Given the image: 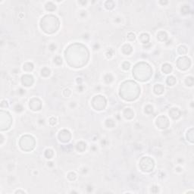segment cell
Returning a JSON list of instances; mask_svg holds the SVG:
<instances>
[{"label":"cell","mask_w":194,"mask_h":194,"mask_svg":"<svg viewBox=\"0 0 194 194\" xmlns=\"http://www.w3.org/2000/svg\"><path fill=\"white\" fill-rule=\"evenodd\" d=\"M65 58L68 64L74 68H81L86 65L89 58V52L81 44H74L65 51Z\"/></svg>","instance_id":"obj_1"},{"label":"cell","mask_w":194,"mask_h":194,"mask_svg":"<svg viewBox=\"0 0 194 194\" xmlns=\"http://www.w3.org/2000/svg\"><path fill=\"white\" fill-rule=\"evenodd\" d=\"M152 74L151 68L147 63H139L135 66L133 70V74L135 78L140 81H146L150 78Z\"/></svg>","instance_id":"obj_2"},{"label":"cell","mask_w":194,"mask_h":194,"mask_svg":"<svg viewBox=\"0 0 194 194\" xmlns=\"http://www.w3.org/2000/svg\"><path fill=\"white\" fill-rule=\"evenodd\" d=\"M121 87L129 90L128 92L124 93L121 95V96H122L123 99H124L125 100H134L137 98L140 93V88H139L137 84L133 81H131V80L124 82Z\"/></svg>","instance_id":"obj_3"},{"label":"cell","mask_w":194,"mask_h":194,"mask_svg":"<svg viewBox=\"0 0 194 194\" xmlns=\"http://www.w3.org/2000/svg\"><path fill=\"white\" fill-rule=\"evenodd\" d=\"M59 21L55 16L46 15L41 20V28L47 34H53L58 30Z\"/></svg>","instance_id":"obj_4"},{"label":"cell","mask_w":194,"mask_h":194,"mask_svg":"<svg viewBox=\"0 0 194 194\" xmlns=\"http://www.w3.org/2000/svg\"><path fill=\"white\" fill-rule=\"evenodd\" d=\"M20 146L23 150L30 151L35 147V140L31 136H24L20 139Z\"/></svg>","instance_id":"obj_5"},{"label":"cell","mask_w":194,"mask_h":194,"mask_svg":"<svg viewBox=\"0 0 194 194\" xmlns=\"http://www.w3.org/2000/svg\"><path fill=\"white\" fill-rule=\"evenodd\" d=\"M140 167H141L142 170L144 171H151L153 168L154 163L153 161L150 159L149 157H146L143 158L140 162Z\"/></svg>","instance_id":"obj_6"},{"label":"cell","mask_w":194,"mask_h":194,"mask_svg":"<svg viewBox=\"0 0 194 194\" xmlns=\"http://www.w3.org/2000/svg\"><path fill=\"white\" fill-rule=\"evenodd\" d=\"M92 102H98V104H96V105L93 106L96 110H102L106 107V99L103 96H97L94 97Z\"/></svg>","instance_id":"obj_7"},{"label":"cell","mask_w":194,"mask_h":194,"mask_svg":"<svg viewBox=\"0 0 194 194\" xmlns=\"http://www.w3.org/2000/svg\"><path fill=\"white\" fill-rule=\"evenodd\" d=\"M177 67L181 70H186L190 66V59L187 57H182L177 60Z\"/></svg>","instance_id":"obj_8"},{"label":"cell","mask_w":194,"mask_h":194,"mask_svg":"<svg viewBox=\"0 0 194 194\" xmlns=\"http://www.w3.org/2000/svg\"><path fill=\"white\" fill-rule=\"evenodd\" d=\"M156 124L157 126L161 129H165L168 126V120L165 116H161L157 119Z\"/></svg>","instance_id":"obj_9"},{"label":"cell","mask_w":194,"mask_h":194,"mask_svg":"<svg viewBox=\"0 0 194 194\" xmlns=\"http://www.w3.org/2000/svg\"><path fill=\"white\" fill-rule=\"evenodd\" d=\"M58 138L61 142H68L71 139V133L69 131H62L59 133L58 135Z\"/></svg>","instance_id":"obj_10"},{"label":"cell","mask_w":194,"mask_h":194,"mask_svg":"<svg viewBox=\"0 0 194 194\" xmlns=\"http://www.w3.org/2000/svg\"><path fill=\"white\" fill-rule=\"evenodd\" d=\"M34 82V79H33L32 76H30V75H24L22 77V83L23 84H24V86H27V87H29V86H31Z\"/></svg>","instance_id":"obj_11"},{"label":"cell","mask_w":194,"mask_h":194,"mask_svg":"<svg viewBox=\"0 0 194 194\" xmlns=\"http://www.w3.org/2000/svg\"><path fill=\"white\" fill-rule=\"evenodd\" d=\"M169 114H170L171 117H173L174 119H177L180 117L181 115V112L178 110L177 109H172L169 112Z\"/></svg>","instance_id":"obj_12"},{"label":"cell","mask_w":194,"mask_h":194,"mask_svg":"<svg viewBox=\"0 0 194 194\" xmlns=\"http://www.w3.org/2000/svg\"><path fill=\"white\" fill-rule=\"evenodd\" d=\"M154 91H155V93L156 94H161L163 93L164 87L161 84H157L155 87V88H154Z\"/></svg>","instance_id":"obj_13"},{"label":"cell","mask_w":194,"mask_h":194,"mask_svg":"<svg viewBox=\"0 0 194 194\" xmlns=\"http://www.w3.org/2000/svg\"><path fill=\"white\" fill-rule=\"evenodd\" d=\"M172 70V67L171 66L168 64H165V65H163L162 67V71L165 72V74H168Z\"/></svg>","instance_id":"obj_14"},{"label":"cell","mask_w":194,"mask_h":194,"mask_svg":"<svg viewBox=\"0 0 194 194\" xmlns=\"http://www.w3.org/2000/svg\"><path fill=\"white\" fill-rule=\"evenodd\" d=\"M140 39L143 43H147L149 41V39H150V37H149L148 34H143L140 36Z\"/></svg>","instance_id":"obj_15"},{"label":"cell","mask_w":194,"mask_h":194,"mask_svg":"<svg viewBox=\"0 0 194 194\" xmlns=\"http://www.w3.org/2000/svg\"><path fill=\"white\" fill-rule=\"evenodd\" d=\"M122 51L124 54L126 53V51H128V53H131V51H132V47L128 44L124 45V46L122 47Z\"/></svg>","instance_id":"obj_16"},{"label":"cell","mask_w":194,"mask_h":194,"mask_svg":"<svg viewBox=\"0 0 194 194\" xmlns=\"http://www.w3.org/2000/svg\"><path fill=\"white\" fill-rule=\"evenodd\" d=\"M167 83H168V84L169 86L174 85V84H175V83H176V80H175V78H174V77H172V76H171V77H168Z\"/></svg>","instance_id":"obj_17"},{"label":"cell","mask_w":194,"mask_h":194,"mask_svg":"<svg viewBox=\"0 0 194 194\" xmlns=\"http://www.w3.org/2000/svg\"><path fill=\"white\" fill-rule=\"evenodd\" d=\"M33 68H34V66H33V65L31 63H26L24 65V69L25 71H30L32 70Z\"/></svg>","instance_id":"obj_18"},{"label":"cell","mask_w":194,"mask_h":194,"mask_svg":"<svg viewBox=\"0 0 194 194\" xmlns=\"http://www.w3.org/2000/svg\"><path fill=\"white\" fill-rule=\"evenodd\" d=\"M178 51L181 54L184 55L187 53V48H186L185 46H180L178 49Z\"/></svg>","instance_id":"obj_19"},{"label":"cell","mask_w":194,"mask_h":194,"mask_svg":"<svg viewBox=\"0 0 194 194\" xmlns=\"http://www.w3.org/2000/svg\"><path fill=\"white\" fill-rule=\"evenodd\" d=\"M130 67V63L129 62H124V64H123V68H124V69H128Z\"/></svg>","instance_id":"obj_20"}]
</instances>
